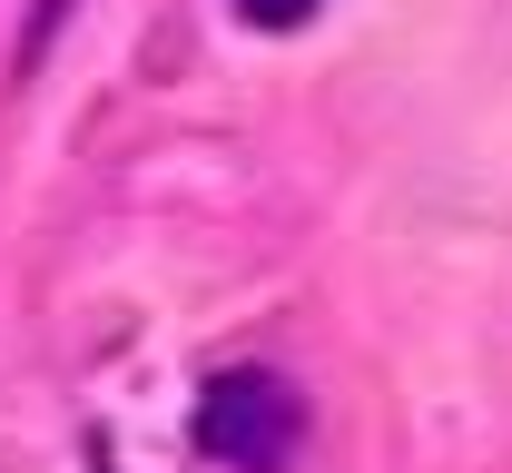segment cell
<instances>
[{"label": "cell", "mask_w": 512, "mask_h": 473, "mask_svg": "<svg viewBox=\"0 0 512 473\" xmlns=\"http://www.w3.org/2000/svg\"><path fill=\"white\" fill-rule=\"evenodd\" d=\"M197 444H207L217 464H237V473H286L296 444H306V395H296L286 375L237 365V375H217V385L197 395Z\"/></svg>", "instance_id": "cell-1"}, {"label": "cell", "mask_w": 512, "mask_h": 473, "mask_svg": "<svg viewBox=\"0 0 512 473\" xmlns=\"http://www.w3.org/2000/svg\"><path fill=\"white\" fill-rule=\"evenodd\" d=\"M89 473H109V464H89Z\"/></svg>", "instance_id": "cell-3"}, {"label": "cell", "mask_w": 512, "mask_h": 473, "mask_svg": "<svg viewBox=\"0 0 512 473\" xmlns=\"http://www.w3.org/2000/svg\"><path fill=\"white\" fill-rule=\"evenodd\" d=\"M237 20L247 30H296V20H316V0H237Z\"/></svg>", "instance_id": "cell-2"}]
</instances>
